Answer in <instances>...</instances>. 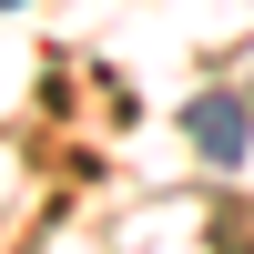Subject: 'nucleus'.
<instances>
[{"mask_svg": "<svg viewBox=\"0 0 254 254\" xmlns=\"http://www.w3.org/2000/svg\"><path fill=\"white\" fill-rule=\"evenodd\" d=\"M183 132H193V153H214V163H244L254 102H244V92H203V102H183Z\"/></svg>", "mask_w": 254, "mask_h": 254, "instance_id": "1", "label": "nucleus"}, {"mask_svg": "<svg viewBox=\"0 0 254 254\" xmlns=\"http://www.w3.org/2000/svg\"><path fill=\"white\" fill-rule=\"evenodd\" d=\"M0 10H20V0H0Z\"/></svg>", "mask_w": 254, "mask_h": 254, "instance_id": "2", "label": "nucleus"}]
</instances>
